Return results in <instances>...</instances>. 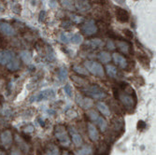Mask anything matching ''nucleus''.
<instances>
[{
    "label": "nucleus",
    "mask_w": 156,
    "mask_h": 155,
    "mask_svg": "<svg viewBox=\"0 0 156 155\" xmlns=\"http://www.w3.org/2000/svg\"><path fill=\"white\" fill-rule=\"evenodd\" d=\"M115 98L118 99L126 108H134L136 104V97L133 88L125 82H121L120 89H113Z\"/></svg>",
    "instance_id": "nucleus-1"
},
{
    "label": "nucleus",
    "mask_w": 156,
    "mask_h": 155,
    "mask_svg": "<svg viewBox=\"0 0 156 155\" xmlns=\"http://www.w3.org/2000/svg\"><path fill=\"white\" fill-rule=\"evenodd\" d=\"M54 136L56 137V139L58 140L59 143L64 146V147H69L70 143H71V140H70V137L66 132V129L64 125L62 124H58L55 126L54 128Z\"/></svg>",
    "instance_id": "nucleus-2"
},
{
    "label": "nucleus",
    "mask_w": 156,
    "mask_h": 155,
    "mask_svg": "<svg viewBox=\"0 0 156 155\" xmlns=\"http://www.w3.org/2000/svg\"><path fill=\"white\" fill-rule=\"evenodd\" d=\"M84 65L88 71L92 73L93 75L99 77V78H103L105 76V71L101 64L94 62V61H86L84 63Z\"/></svg>",
    "instance_id": "nucleus-3"
},
{
    "label": "nucleus",
    "mask_w": 156,
    "mask_h": 155,
    "mask_svg": "<svg viewBox=\"0 0 156 155\" xmlns=\"http://www.w3.org/2000/svg\"><path fill=\"white\" fill-rule=\"evenodd\" d=\"M83 92L94 99H103V98L107 97V93L97 85L87 86L85 89H83Z\"/></svg>",
    "instance_id": "nucleus-4"
},
{
    "label": "nucleus",
    "mask_w": 156,
    "mask_h": 155,
    "mask_svg": "<svg viewBox=\"0 0 156 155\" xmlns=\"http://www.w3.org/2000/svg\"><path fill=\"white\" fill-rule=\"evenodd\" d=\"M98 31V28L97 26L94 24V22L90 21V22H87L86 23H84L82 26H81V32L86 35L87 37H90V36H93L94 34H96Z\"/></svg>",
    "instance_id": "nucleus-5"
},
{
    "label": "nucleus",
    "mask_w": 156,
    "mask_h": 155,
    "mask_svg": "<svg viewBox=\"0 0 156 155\" xmlns=\"http://www.w3.org/2000/svg\"><path fill=\"white\" fill-rule=\"evenodd\" d=\"M73 3H74L75 10H78L80 12L88 11L92 8V5L89 0H73Z\"/></svg>",
    "instance_id": "nucleus-6"
},
{
    "label": "nucleus",
    "mask_w": 156,
    "mask_h": 155,
    "mask_svg": "<svg viewBox=\"0 0 156 155\" xmlns=\"http://www.w3.org/2000/svg\"><path fill=\"white\" fill-rule=\"evenodd\" d=\"M115 14H116V18H117V20H118L120 23H127V22L129 21V13L127 12L125 9H123L116 8Z\"/></svg>",
    "instance_id": "nucleus-7"
},
{
    "label": "nucleus",
    "mask_w": 156,
    "mask_h": 155,
    "mask_svg": "<svg viewBox=\"0 0 156 155\" xmlns=\"http://www.w3.org/2000/svg\"><path fill=\"white\" fill-rule=\"evenodd\" d=\"M69 133H70V136H71L72 142L74 143V145L77 147H80L83 143L81 136L77 132V130L74 127H69Z\"/></svg>",
    "instance_id": "nucleus-8"
},
{
    "label": "nucleus",
    "mask_w": 156,
    "mask_h": 155,
    "mask_svg": "<svg viewBox=\"0 0 156 155\" xmlns=\"http://www.w3.org/2000/svg\"><path fill=\"white\" fill-rule=\"evenodd\" d=\"M87 130H88V136H89L90 139L94 142H96L99 139V133L95 127V125L93 124L92 122H88L87 123Z\"/></svg>",
    "instance_id": "nucleus-9"
},
{
    "label": "nucleus",
    "mask_w": 156,
    "mask_h": 155,
    "mask_svg": "<svg viewBox=\"0 0 156 155\" xmlns=\"http://www.w3.org/2000/svg\"><path fill=\"white\" fill-rule=\"evenodd\" d=\"M0 139H1V143L4 147L9 148L10 147L12 143V134L9 130H5L2 132L1 136H0Z\"/></svg>",
    "instance_id": "nucleus-10"
},
{
    "label": "nucleus",
    "mask_w": 156,
    "mask_h": 155,
    "mask_svg": "<svg viewBox=\"0 0 156 155\" xmlns=\"http://www.w3.org/2000/svg\"><path fill=\"white\" fill-rule=\"evenodd\" d=\"M15 56L9 51H0V65H7Z\"/></svg>",
    "instance_id": "nucleus-11"
},
{
    "label": "nucleus",
    "mask_w": 156,
    "mask_h": 155,
    "mask_svg": "<svg viewBox=\"0 0 156 155\" xmlns=\"http://www.w3.org/2000/svg\"><path fill=\"white\" fill-rule=\"evenodd\" d=\"M0 32L4 34L5 36H9V37L14 36L16 34L15 30L13 29V27L10 24L4 22H0Z\"/></svg>",
    "instance_id": "nucleus-12"
},
{
    "label": "nucleus",
    "mask_w": 156,
    "mask_h": 155,
    "mask_svg": "<svg viewBox=\"0 0 156 155\" xmlns=\"http://www.w3.org/2000/svg\"><path fill=\"white\" fill-rule=\"evenodd\" d=\"M77 103L80 105V107H81L84 109L90 108L93 106V101H92L91 98L83 97L81 95H78L77 96Z\"/></svg>",
    "instance_id": "nucleus-13"
},
{
    "label": "nucleus",
    "mask_w": 156,
    "mask_h": 155,
    "mask_svg": "<svg viewBox=\"0 0 156 155\" xmlns=\"http://www.w3.org/2000/svg\"><path fill=\"white\" fill-rule=\"evenodd\" d=\"M55 95V93L53 90L51 89H47V90H44V91H42L39 93L38 95H37L35 98L37 100H46V99H50V98H52L54 97Z\"/></svg>",
    "instance_id": "nucleus-14"
},
{
    "label": "nucleus",
    "mask_w": 156,
    "mask_h": 155,
    "mask_svg": "<svg viewBox=\"0 0 156 155\" xmlns=\"http://www.w3.org/2000/svg\"><path fill=\"white\" fill-rule=\"evenodd\" d=\"M113 60L114 62L121 67V68H126L128 65V62H127L126 58L120 53H114L113 54Z\"/></svg>",
    "instance_id": "nucleus-15"
},
{
    "label": "nucleus",
    "mask_w": 156,
    "mask_h": 155,
    "mask_svg": "<svg viewBox=\"0 0 156 155\" xmlns=\"http://www.w3.org/2000/svg\"><path fill=\"white\" fill-rule=\"evenodd\" d=\"M15 140H16L17 144L19 145V148L21 150H23L24 152H29V146H28L25 140L23 139V137L19 136L18 135H15Z\"/></svg>",
    "instance_id": "nucleus-16"
},
{
    "label": "nucleus",
    "mask_w": 156,
    "mask_h": 155,
    "mask_svg": "<svg viewBox=\"0 0 156 155\" xmlns=\"http://www.w3.org/2000/svg\"><path fill=\"white\" fill-rule=\"evenodd\" d=\"M44 155H60V150L57 146L51 143L46 147Z\"/></svg>",
    "instance_id": "nucleus-17"
},
{
    "label": "nucleus",
    "mask_w": 156,
    "mask_h": 155,
    "mask_svg": "<svg viewBox=\"0 0 156 155\" xmlns=\"http://www.w3.org/2000/svg\"><path fill=\"white\" fill-rule=\"evenodd\" d=\"M96 107H97L98 110L100 111V113H102V115H104L105 117H108L110 115V109H109L108 106L106 103L98 102L96 104Z\"/></svg>",
    "instance_id": "nucleus-18"
},
{
    "label": "nucleus",
    "mask_w": 156,
    "mask_h": 155,
    "mask_svg": "<svg viewBox=\"0 0 156 155\" xmlns=\"http://www.w3.org/2000/svg\"><path fill=\"white\" fill-rule=\"evenodd\" d=\"M102 45H103V42H102V40H100L99 38L90 39V40L85 42V46L89 47L90 49H96L98 47H101Z\"/></svg>",
    "instance_id": "nucleus-19"
},
{
    "label": "nucleus",
    "mask_w": 156,
    "mask_h": 155,
    "mask_svg": "<svg viewBox=\"0 0 156 155\" xmlns=\"http://www.w3.org/2000/svg\"><path fill=\"white\" fill-rule=\"evenodd\" d=\"M117 47H118V49L122 51V52H123V53H129V51H130V49H131V45L128 43V42H126V41H121V40H119V41H117Z\"/></svg>",
    "instance_id": "nucleus-20"
},
{
    "label": "nucleus",
    "mask_w": 156,
    "mask_h": 155,
    "mask_svg": "<svg viewBox=\"0 0 156 155\" xmlns=\"http://www.w3.org/2000/svg\"><path fill=\"white\" fill-rule=\"evenodd\" d=\"M106 71H107V74L108 75V77L112 78V79H115L117 77V68L114 66V65H108L106 66Z\"/></svg>",
    "instance_id": "nucleus-21"
},
{
    "label": "nucleus",
    "mask_w": 156,
    "mask_h": 155,
    "mask_svg": "<svg viewBox=\"0 0 156 155\" xmlns=\"http://www.w3.org/2000/svg\"><path fill=\"white\" fill-rule=\"evenodd\" d=\"M8 69L11 70V71H15V70H18L20 68V61L18 59H16L14 57L8 65H7Z\"/></svg>",
    "instance_id": "nucleus-22"
},
{
    "label": "nucleus",
    "mask_w": 156,
    "mask_h": 155,
    "mask_svg": "<svg viewBox=\"0 0 156 155\" xmlns=\"http://www.w3.org/2000/svg\"><path fill=\"white\" fill-rule=\"evenodd\" d=\"M137 59L139 61V63L142 65L145 68H149L150 67V58L145 54H138Z\"/></svg>",
    "instance_id": "nucleus-23"
},
{
    "label": "nucleus",
    "mask_w": 156,
    "mask_h": 155,
    "mask_svg": "<svg viewBox=\"0 0 156 155\" xmlns=\"http://www.w3.org/2000/svg\"><path fill=\"white\" fill-rule=\"evenodd\" d=\"M93 153V149L91 146H84L80 150L76 151L75 155H92Z\"/></svg>",
    "instance_id": "nucleus-24"
},
{
    "label": "nucleus",
    "mask_w": 156,
    "mask_h": 155,
    "mask_svg": "<svg viewBox=\"0 0 156 155\" xmlns=\"http://www.w3.org/2000/svg\"><path fill=\"white\" fill-rule=\"evenodd\" d=\"M98 59L101 63H108L111 60V56L108 51H101L98 54Z\"/></svg>",
    "instance_id": "nucleus-25"
},
{
    "label": "nucleus",
    "mask_w": 156,
    "mask_h": 155,
    "mask_svg": "<svg viewBox=\"0 0 156 155\" xmlns=\"http://www.w3.org/2000/svg\"><path fill=\"white\" fill-rule=\"evenodd\" d=\"M87 117L93 122H96V121L98 120V118L100 117V115H99V113L97 111H95L94 109H90L87 111V113H86Z\"/></svg>",
    "instance_id": "nucleus-26"
},
{
    "label": "nucleus",
    "mask_w": 156,
    "mask_h": 155,
    "mask_svg": "<svg viewBox=\"0 0 156 155\" xmlns=\"http://www.w3.org/2000/svg\"><path fill=\"white\" fill-rule=\"evenodd\" d=\"M20 57H21V59H22L24 63H26V64L30 63L31 60H32V55H31V53H30L29 51H21V53H20Z\"/></svg>",
    "instance_id": "nucleus-27"
},
{
    "label": "nucleus",
    "mask_w": 156,
    "mask_h": 155,
    "mask_svg": "<svg viewBox=\"0 0 156 155\" xmlns=\"http://www.w3.org/2000/svg\"><path fill=\"white\" fill-rule=\"evenodd\" d=\"M95 123L99 126V128H100V130L102 132H104L107 129V127H108V122H107V121L102 116H100V117L98 118V120L96 121Z\"/></svg>",
    "instance_id": "nucleus-28"
},
{
    "label": "nucleus",
    "mask_w": 156,
    "mask_h": 155,
    "mask_svg": "<svg viewBox=\"0 0 156 155\" xmlns=\"http://www.w3.org/2000/svg\"><path fill=\"white\" fill-rule=\"evenodd\" d=\"M71 79H72L75 83H77L79 86H83V85H86V86H87V80H85L84 79H82V78H80V77L72 75V76H71Z\"/></svg>",
    "instance_id": "nucleus-29"
},
{
    "label": "nucleus",
    "mask_w": 156,
    "mask_h": 155,
    "mask_svg": "<svg viewBox=\"0 0 156 155\" xmlns=\"http://www.w3.org/2000/svg\"><path fill=\"white\" fill-rule=\"evenodd\" d=\"M72 69L74 70V71L80 75H83V76H87L88 75V71L87 70H85L83 67L80 66V65H73L72 66Z\"/></svg>",
    "instance_id": "nucleus-30"
},
{
    "label": "nucleus",
    "mask_w": 156,
    "mask_h": 155,
    "mask_svg": "<svg viewBox=\"0 0 156 155\" xmlns=\"http://www.w3.org/2000/svg\"><path fill=\"white\" fill-rule=\"evenodd\" d=\"M62 4L63 6L69 9V10H75L74 9V3H73V0H63L62 1Z\"/></svg>",
    "instance_id": "nucleus-31"
},
{
    "label": "nucleus",
    "mask_w": 156,
    "mask_h": 155,
    "mask_svg": "<svg viewBox=\"0 0 156 155\" xmlns=\"http://www.w3.org/2000/svg\"><path fill=\"white\" fill-rule=\"evenodd\" d=\"M70 42H72L74 44H80L82 42V37L80 34H74L71 36V40Z\"/></svg>",
    "instance_id": "nucleus-32"
},
{
    "label": "nucleus",
    "mask_w": 156,
    "mask_h": 155,
    "mask_svg": "<svg viewBox=\"0 0 156 155\" xmlns=\"http://www.w3.org/2000/svg\"><path fill=\"white\" fill-rule=\"evenodd\" d=\"M59 79L61 81H65L67 78V71H66V69L62 67L60 70H59Z\"/></svg>",
    "instance_id": "nucleus-33"
},
{
    "label": "nucleus",
    "mask_w": 156,
    "mask_h": 155,
    "mask_svg": "<svg viewBox=\"0 0 156 155\" xmlns=\"http://www.w3.org/2000/svg\"><path fill=\"white\" fill-rule=\"evenodd\" d=\"M71 36L72 35H68L66 33H63L60 37V39L63 43H69L70 40H71Z\"/></svg>",
    "instance_id": "nucleus-34"
},
{
    "label": "nucleus",
    "mask_w": 156,
    "mask_h": 155,
    "mask_svg": "<svg viewBox=\"0 0 156 155\" xmlns=\"http://www.w3.org/2000/svg\"><path fill=\"white\" fill-rule=\"evenodd\" d=\"M62 27H64L65 29H70V28L73 27V23L70 21H65L62 23Z\"/></svg>",
    "instance_id": "nucleus-35"
},
{
    "label": "nucleus",
    "mask_w": 156,
    "mask_h": 155,
    "mask_svg": "<svg viewBox=\"0 0 156 155\" xmlns=\"http://www.w3.org/2000/svg\"><path fill=\"white\" fill-rule=\"evenodd\" d=\"M64 90H65V93H66L67 96H69V97L72 96V90H71V87H70V85L66 84V85L65 86V88H64Z\"/></svg>",
    "instance_id": "nucleus-36"
},
{
    "label": "nucleus",
    "mask_w": 156,
    "mask_h": 155,
    "mask_svg": "<svg viewBox=\"0 0 156 155\" xmlns=\"http://www.w3.org/2000/svg\"><path fill=\"white\" fill-rule=\"evenodd\" d=\"M122 33L124 34V36H125L127 38H129V39H132V38H133V33H132L130 30H128V29H124V30H122Z\"/></svg>",
    "instance_id": "nucleus-37"
},
{
    "label": "nucleus",
    "mask_w": 156,
    "mask_h": 155,
    "mask_svg": "<svg viewBox=\"0 0 156 155\" xmlns=\"http://www.w3.org/2000/svg\"><path fill=\"white\" fill-rule=\"evenodd\" d=\"M107 48H108L109 51L115 50V44L113 43V41H112V40H108V43H107Z\"/></svg>",
    "instance_id": "nucleus-38"
},
{
    "label": "nucleus",
    "mask_w": 156,
    "mask_h": 155,
    "mask_svg": "<svg viewBox=\"0 0 156 155\" xmlns=\"http://www.w3.org/2000/svg\"><path fill=\"white\" fill-rule=\"evenodd\" d=\"M146 127V123L143 121H138L137 122V129L138 130H143Z\"/></svg>",
    "instance_id": "nucleus-39"
},
{
    "label": "nucleus",
    "mask_w": 156,
    "mask_h": 155,
    "mask_svg": "<svg viewBox=\"0 0 156 155\" xmlns=\"http://www.w3.org/2000/svg\"><path fill=\"white\" fill-rule=\"evenodd\" d=\"M5 46H6V40L1 35H0V48H4Z\"/></svg>",
    "instance_id": "nucleus-40"
},
{
    "label": "nucleus",
    "mask_w": 156,
    "mask_h": 155,
    "mask_svg": "<svg viewBox=\"0 0 156 155\" xmlns=\"http://www.w3.org/2000/svg\"><path fill=\"white\" fill-rule=\"evenodd\" d=\"M44 17H45V11L44 10H42L40 12V15H39V21L42 22V21H44Z\"/></svg>",
    "instance_id": "nucleus-41"
},
{
    "label": "nucleus",
    "mask_w": 156,
    "mask_h": 155,
    "mask_svg": "<svg viewBox=\"0 0 156 155\" xmlns=\"http://www.w3.org/2000/svg\"><path fill=\"white\" fill-rule=\"evenodd\" d=\"M10 155H23V154L21 153V151H20V150H13L11 151Z\"/></svg>",
    "instance_id": "nucleus-42"
},
{
    "label": "nucleus",
    "mask_w": 156,
    "mask_h": 155,
    "mask_svg": "<svg viewBox=\"0 0 156 155\" xmlns=\"http://www.w3.org/2000/svg\"><path fill=\"white\" fill-rule=\"evenodd\" d=\"M115 1H117V3H119L121 5H122V4L125 3V0H115Z\"/></svg>",
    "instance_id": "nucleus-43"
},
{
    "label": "nucleus",
    "mask_w": 156,
    "mask_h": 155,
    "mask_svg": "<svg viewBox=\"0 0 156 155\" xmlns=\"http://www.w3.org/2000/svg\"><path fill=\"white\" fill-rule=\"evenodd\" d=\"M0 155H7V153H6V151L0 150Z\"/></svg>",
    "instance_id": "nucleus-44"
},
{
    "label": "nucleus",
    "mask_w": 156,
    "mask_h": 155,
    "mask_svg": "<svg viewBox=\"0 0 156 155\" xmlns=\"http://www.w3.org/2000/svg\"><path fill=\"white\" fill-rule=\"evenodd\" d=\"M63 155H72V154H71V153H69L68 151H66Z\"/></svg>",
    "instance_id": "nucleus-45"
}]
</instances>
